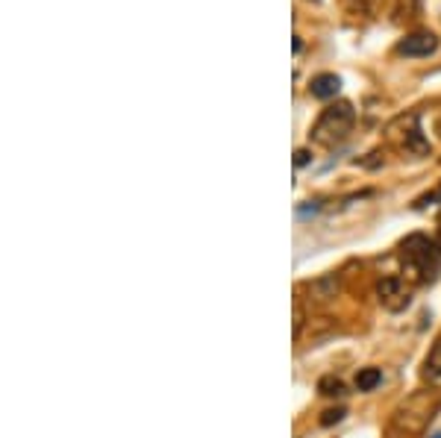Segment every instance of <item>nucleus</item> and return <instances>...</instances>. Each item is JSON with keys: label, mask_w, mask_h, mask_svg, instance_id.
<instances>
[{"label": "nucleus", "mask_w": 441, "mask_h": 438, "mask_svg": "<svg viewBox=\"0 0 441 438\" xmlns=\"http://www.w3.org/2000/svg\"><path fill=\"white\" fill-rule=\"evenodd\" d=\"M309 91L312 97H318V101H333V97L342 91V77H335V74H318L312 77V83H309Z\"/></svg>", "instance_id": "obj_8"}, {"label": "nucleus", "mask_w": 441, "mask_h": 438, "mask_svg": "<svg viewBox=\"0 0 441 438\" xmlns=\"http://www.w3.org/2000/svg\"><path fill=\"white\" fill-rule=\"evenodd\" d=\"M345 417V409H327L324 412V417H320V424L324 427H333V424H338Z\"/></svg>", "instance_id": "obj_13"}, {"label": "nucleus", "mask_w": 441, "mask_h": 438, "mask_svg": "<svg viewBox=\"0 0 441 438\" xmlns=\"http://www.w3.org/2000/svg\"><path fill=\"white\" fill-rule=\"evenodd\" d=\"M309 159H312L309 150H297V153H294V165H297V168H303V165H309Z\"/></svg>", "instance_id": "obj_16"}, {"label": "nucleus", "mask_w": 441, "mask_h": 438, "mask_svg": "<svg viewBox=\"0 0 441 438\" xmlns=\"http://www.w3.org/2000/svg\"><path fill=\"white\" fill-rule=\"evenodd\" d=\"M309 330H312V338L318 342V338H327L330 332H335V324H333V318H315Z\"/></svg>", "instance_id": "obj_12"}, {"label": "nucleus", "mask_w": 441, "mask_h": 438, "mask_svg": "<svg viewBox=\"0 0 441 438\" xmlns=\"http://www.w3.org/2000/svg\"><path fill=\"white\" fill-rule=\"evenodd\" d=\"M386 135H389V142L394 147H400L403 153H412V156H427L430 153V142H427V135L420 133L415 112L397 115L394 121L386 127Z\"/></svg>", "instance_id": "obj_4"}, {"label": "nucleus", "mask_w": 441, "mask_h": 438, "mask_svg": "<svg viewBox=\"0 0 441 438\" xmlns=\"http://www.w3.org/2000/svg\"><path fill=\"white\" fill-rule=\"evenodd\" d=\"M353 124H356L353 103L338 101V103H330L324 112L318 115V121H315L309 138L315 145H320V147H335V145H342L345 138L353 133Z\"/></svg>", "instance_id": "obj_3"}, {"label": "nucleus", "mask_w": 441, "mask_h": 438, "mask_svg": "<svg viewBox=\"0 0 441 438\" xmlns=\"http://www.w3.org/2000/svg\"><path fill=\"white\" fill-rule=\"evenodd\" d=\"M438 227H441V215H438Z\"/></svg>", "instance_id": "obj_18"}, {"label": "nucleus", "mask_w": 441, "mask_h": 438, "mask_svg": "<svg viewBox=\"0 0 441 438\" xmlns=\"http://www.w3.org/2000/svg\"><path fill=\"white\" fill-rule=\"evenodd\" d=\"M438 133H441V121H438Z\"/></svg>", "instance_id": "obj_19"}, {"label": "nucleus", "mask_w": 441, "mask_h": 438, "mask_svg": "<svg viewBox=\"0 0 441 438\" xmlns=\"http://www.w3.org/2000/svg\"><path fill=\"white\" fill-rule=\"evenodd\" d=\"M303 306H300V301H294V338H300V332H303Z\"/></svg>", "instance_id": "obj_14"}, {"label": "nucleus", "mask_w": 441, "mask_h": 438, "mask_svg": "<svg viewBox=\"0 0 441 438\" xmlns=\"http://www.w3.org/2000/svg\"><path fill=\"white\" fill-rule=\"evenodd\" d=\"M338 288H342L338 274H320V276H315V280L306 283V291H309L312 303H330L333 297L338 294Z\"/></svg>", "instance_id": "obj_7"}, {"label": "nucleus", "mask_w": 441, "mask_h": 438, "mask_svg": "<svg viewBox=\"0 0 441 438\" xmlns=\"http://www.w3.org/2000/svg\"><path fill=\"white\" fill-rule=\"evenodd\" d=\"M379 383H383V371L379 368H362L356 374V388L359 391H374Z\"/></svg>", "instance_id": "obj_9"}, {"label": "nucleus", "mask_w": 441, "mask_h": 438, "mask_svg": "<svg viewBox=\"0 0 441 438\" xmlns=\"http://www.w3.org/2000/svg\"><path fill=\"white\" fill-rule=\"evenodd\" d=\"M350 4L359 9V12H374L376 9V4H379V0H350Z\"/></svg>", "instance_id": "obj_15"}, {"label": "nucleus", "mask_w": 441, "mask_h": 438, "mask_svg": "<svg viewBox=\"0 0 441 438\" xmlns=\"http://www.w3.org/2000/svg\"><path fill=\"white\" fill-rule=\"evenodd\" d=\"M432 438H441V432H435V435H432Z\"/></svg>", "instance_id": "obj_17"}, {"label": "nucleus", "mask_w": 441, "mask_h": 438, "mask_svg": "<svg viewBox=\"0 0 441 438\" xmlns=\"http://www.w3.org/2000/svg\"><path fill=\"white\" fill-rule=\"evenodd\" d=\"M424 374L430 380H441V342H435V347L430 350L427 362H424Z\"/></svg>", "instance_id": "obj_10"}, {"label": "nucleus", "mask_w": 441, "mask_h": 438, "mask_svg": "<svg viewBox=\"0 0 441 438\" xmlns=\"http://www.w3.org/2000/svg\"><path fill=\"white\" fill-rule=\"evenodd\" d=\"M441 409V391L435 388H418L406 400H400L397 409L391 412L389 435L391 438H415L424 432Z\"/></svg>", "instance_id": "obj_1"}, {"label": "nucleus", "mask_w": 441, "mask_h": 438, "mask_svg": "<svg viewBox=\"0 0 441 438\" xmlns=\"http://www.w3.org/2000/svg\"><path fill=\"white\" fill-rule=\"evenodd\" d=\"M400 253H403V274L412 286L432 280L441 265V242H435L430 235H420V232L409 235L403 247H400Z\"/></svg>", "instance_id": "obj_2"}, {"label": "nucleus", "mask_w": 441, "mask_h": 438, "mask_svg": "<svg viewBox=\"0 0 441 438\" xmlns=\"http://www.w3.org/2000/svg\"><path fill=\"white\" fill-rule=\"evenodd\" d=\"M397 56H406V59H420V56H432L438 50V35L430 30H415L409 35H403L397 42Z\"/></svg>", "instance_id": "obj_6"}, {"label": "nucleus", "mask_w": 441, "mask_h": 438, "mask_svg": "<svg viewBox=\"0 0 441 438\" xmlns=\"http://www.w3.org/2000/svg\"><path fill=\"white\" fill-rule=\"evenodd\" d=\"M318 391L324 397H338V394H345V386H342L338 376H324V380L318 383Z\"/></svg>", "instance_id": "obj_11"}, {"label": "nucleus", "mask_w": 441, "mask_h": 438, "mask_svg": "<svg viewBox=\"0 0 441 438\" xmlns=\"http://www.w3.org/2000/svg\"><path fill=\"white\" fill-rule=\"evenodd\" d=\"M376 301L389 312H403L412 301L406 280H400V276H383V280L376 283Z\"/></svg>", "instance_id": "obj_5"}]
</instances>
